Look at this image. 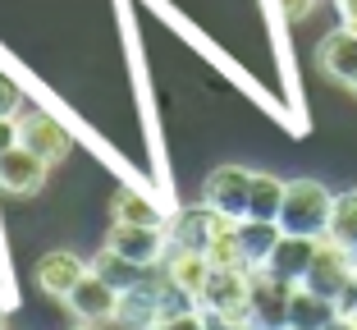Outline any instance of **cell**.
Wrapping results in <instances>:
<instances>
[{"label": "cell", "mask_w": 357, "mask_h": 330, "mask_svg": "<svg viewBox=\"0 0 357 330\" xmlns=\"http://www.w3.org/2000/svg\"><path fill=\"white\" fill-rule=\"evenodd\" d=\"M206 207H215L229 220H248V197H252V170L243 165H220V170L206 174V188H202Z\"/></svg>", "instance_id": "5"}, {"label": "cell", "mask_w": 357, "mask_h": 330, "mask_svg": "<svg viewBox=\"0 0 357 330\" xmlns=\"http://www.w3.org/2000/svg\"><path fill=\"white\" fill-rule=\"evenodd\" d=\"M316 60H321V74H330L335 83H353L357 78V32H348L339 23L330 37H321Z\"/></svg>", "instance_id": "12"}, {"label": "cell", "mask_w": 357, "mask_h": 330, "mask_svg": "<svg viewBox=\"0 0 357 330\" xmlns=\"http://www.w3.org/2000/svg\"><path fill=\"white\" fill-rule=\"evenodd\" d=\"M202 312H215V317L234 321V326L248 330V312H252V280L243 267H211V280L202 289Z\"/></svg>", "instance_id": "2"}, {"label": "cell", "mask_w": 357, "mask_h": 330, "mask_svg": "<svg viewBox=\"0 0 357 330\" xmlns=\"http://www.w3.org/2000/svg\"><path fill=\"white\" fill-rule=\"evenodd\" d=\"M220 225H225V216L215 211V207H206V202H202V207H183V211L165 225V230H169V248H192V253H206Z\"/></svg>", "instance_id": "8"}, {"label": "cell", "mask_w": 357, "mask_h": 330, "mask_svg": "<svg viewBox=\"0 0 357 330\" xmlns=\"http://www.w3.org/2000/svg\"><path fill=\"white\" fill-rule=\"evenodd\" d=\"M46 183V160L32 156L23 142H14L5 156H0V188L14 193V197H32V193H42Z\"/></svg>", "instance_id": "9"}, {"label": "cell", "mask_w": 357, "mask_h": 330, "mask_svg": "<svg viewBox=\"0 0 357 330\" xmlns=\"http://www.w3.org/2000/svg\"><path fill=\"white\" fill-rule=\"evenodd\" d=\"M83 276H87V267L74 253H42L37 257V285H42L46 294H55V299H69Z\"/></svg>", "instance_id": "14"}, {"label": "cell", "mask_w": 357, "mask_h": 330, "mask_svg": "<svg viewBox=\"0 0 357 330\" xmlns=\"http://www.w3.org/2000/svg\"><path fill=\"white\" fill-rule=\"evenodd\" d=\"M206 262L211 267H243L248 271V257H243V243H238V220L225 216V225L215 230V239L206 248Z\"/></svg>", "instance_id": "20"}, {"label": "cell", "mask_w": 357, "mask_h": 330, "mask_svg": "<svg viewBox=\"0 0 357 330\" xmlns=\"http://www.w3.org/2000/svg\"><path fill=\"white\" fill-rule=\"evenodd\" d=\"M151 267H137V262H128L124 253H115V248H101V253L92 257V276H101L105 285H115L119 294H124V289H133L137 280L147 276Z\"/></svg>", "instance_id": "17"}, {"label": "cell", "mask_w": 357, "mask_h": 330, "mask_svg": "<svg viewBox=\"0 0 357 330\" xmlns=\"http://www.w3.org/2000/svg\"><path fill=\"white\" fill-rule=\"evenodd\" d=\"M348 87H353V92H357V78H353V83H348Z\"/></svg>", "instance_id": "28"}, {"label": "cell", "mask_w": 357, "mask_h": 330, "mask_svg": "<svg viewBox=\"0 0 357 330\" xmlns=\"http://www.w3.org/2000/svg\"><path fill=\"white\" fill-rule=\"evenodd\" d=\"M335 193L316 179H289L284 183V207H280V230L303 239H326Z\"/></svg>", "instance_id": "1"}, {"label": "cell", "mask_w": 357, "mask_h": 330, "mask_svg": "<svg viewBox=\"0 0 357 330\" xmlns=\"http://www.w3.org/2000/svg\"><path fill=\"white\" fill-rule=\"evenodd\" d=\"M280 207H284V179H275V174H252L248 216H252V220H280Z\"/></svg>", "instance_id": "19"}, {"label": "cell", "mask_w": 357, "mask_h": 330, "mask_svg": "<svg viewBox=\"0 0 357 330\" xmlns=\"http://www.w3.org/2000/svg\"><path fill=\"white\" fill-rule=\"evenodd\" d=\"M19 106H23V92L14 87L10 74H0V115H14Z\"/></svg>", "instance_id": "23"}, {"label": "cell", "mask_w": 357, "mask_h": 330, "mask_svg": "<svg viewBox=\"0 0 357 330\" xmlns=\"http://www.w3.org/2000/svg\"><path fill=\"white\" fill-rule=\"evenodd\" d=\"M248 280H252L248 330H289V294H294V285L275 280L271 271H261V267L248 271Z\"/></svg>", "instance_id": "4"}, {"label": "cell", "mask_w": 357, "mask_h": 330, "mask_svg": "<svg viewBox=\"0 0 357 330\" xmlns=\"http://www.w3.org/2000/svg\"><path fill=\"white\" fill-rule=\"evenodd\" d=\"M105 248L124 253L128 262L137 267H160L169 253V230L165 225H128V220H115L110 234H105Z\"/></svg>", "instance_id": "3"}, {"label": "cell", "mask_w": 357, "mask_h": 330, "mask_svg": "<svg viewBox=\"0 0 357 330\" xmlns=\"http://www.w3.org/2000/svg\"><path fill=\"white\" fill-rule=\"evenodd\" d=\"M326 239H330V243H339V248H348V253L357 248V188H348V193H339V197H335Z\"/></svg>", "instance_id": "18"}, {"label": "cell", "mask_w": 357, "mask_h": 330, "mask_svg": "<svg viewBox=\"0 0 357 330\" xmlns=\"http://www.w3.org/2000/svg\"><path fill=\"white\" fill-rule=\"evenodd\" d=\"M69 312H78L83 321H115L119 312V289L105 285L101 276H92V267H87V276L74 285V294H69Z\"/></svg>", "instance_id": "10"}, {"label": "cell", "mask_w": 357, "mask_h": 330, "mask_svg": "<svg viewBox=\"0 0 357 330\" xmlns=\"http://www.w3.org/2000/svg\"><path fill=\"white\" fill-rule=\"evenodd\" d=\"M78 330H83V326H78Z\"/></svg>", "instance_id": "29"}, {"label": "cell", "mask_w": 357, "mask_h": 330, "mask_svg": "<svg viewBox=\"0 0 357 330\" xmlns=\"http://www.w3.org/2000/svg\"><path fill=\"white\" fill-rule=\"evenodd\" d=\"M19 142L32 151V156H42L46 165L64 160V156H69V147H74L69 128L55 124L51 115H42V110H32V115H23V119H19Z\"/></svg>", "instance_id": "7"}, {"label": "cell", "mask_w": 357, "mask_h": 330, "mask_svg": "<svg viewBox=\"0 0 357 330\" xmlns=\"http://www.w3.org/2000/svg\"><path fill=\"white\" fill-rule=\"evenodd\" d=\"M348 280H353V257H348V248L330 243V239H321L316 243V257H312V267H307L303 285L316 289L321 299L339 303V294L348 289Z\"/></svg>", "instance_id": "6"}, {"label": "cell", "mask_w": 357, "mask_h": 330, "mask_svg": "<svg viewBox=\"0 0 357 330\" xmlns=\"http://www.w3.org/2000/svg\"><path fill=\"white\" fill-rule=\"evenodd\" d=\"M335 321H339L335 303L321 299L307 285H294V294H289V330H335Z\"/></svg>", "instance_id": "13"}, {"label": "cell", "mask_w": 357, "mask_h": 330, "mask_svg": "<svg viewBox=\"0 0 357 330\" xmlns=\"http://www.w3.org/2000/svg\"><path fill=\"white\" fill-rule=\"evenodd\" d=\"M160 267L169 271V280H174L178 289H188L192 299H202V289H206V280H211L206 253H192V248H169Z\"/></svg>", "instance_id": "15"}, {"label": "cell", "mask_w": 357, "mask_h": 330, "mask_svg": "<svg viewBox=\"0 0 357 330\" xmlns=\"http://www.w3.org/2000/svg\"><path fill=\"white\" fill-rule=\"evenodd\" d=\"M316 243L321 239H303V234H284L280 243H275V253L266 257V267L275 280H284V285H303L307 267H312V257H316Z\"/></svg>", "instance_id": "11"}, {"label": "cell", "mask_w": 357, "mask_h": 330, "mask_svg": "<svg viewBox=\"0 0 357 330\" xmlns=\"http://www.w3.org/2000/svg\"><path fill=\"white\" fill-rule=\"evenodd\" d=\"M110 211H115V220H128V225H165L156 207L147 197H137V193H119L115 202H110Z\"/></svg>", "instance_id": "21"}, {"label": "cell", "mask_w": 357, "mask_h": 330, "mask_svg": "<svg viewBox=\"0 0 357 330\" xmlns=\"http://www.w3.org/2000/svg\"><path fill=\"white\" fill-rule=\"evenodd\" d=\"M19 142V124H14V115H0V156Z\"/></svg>", "instance_id": "25"}, {"label": "cell", "mask_w": 357, "mask_h": 330, "mask_svg": "<svg viewBox=\"0 0 357 330\" xmlns=\"http://www.w3.org/2000/svg\"><path fill=\"white\" fill-rule=\"evenodd\" d=\"M335 5H339V23L348 32H357V0H335Z\"/></svg>", "instance_id": "26"}, {"label": "cell", "mask_w": 357, "mask_h": 330, "mask_svg": "<svg viewBox=\"0 0 357 330\" xmlns=\"http://www.w3.org/2000/svg\"><path fill=\"white\" fill-rule=\"evenodd\" d=\"M156 330H206V317L192 308V312H178V317H165Z\"/></svg>", "instance_id": "22"}, {"label": "cell", "mask_w": 357, "mask_h": 330, "mask_svg": "<svg viewBox=\"0 0 357 330\" xmlns=\"http://www.w3.org/2000/svg\"><path fill=\"white\" fill-rule=\"evenodd\" d=\"M312 10H316V0H280V14H284L289 23H303Z\"/></svg>", "instance_id": "24"}, {"label": "cell", "mask_w": 357, "mask_h": 330, "mask_svg": "<svg viewBox=\"0 0 357 330\" xmlns=\"http://www.w3.org/2000/svg\"><path fill=\"white\" fill-rule=\"evenodd\" d=\"M284 239L280 220H238V243H243V257H248V271L252 267H266V257L275 253V243Z\"/></svg>", "instance_id": "16"}, {"label": "cell", "mask_w": 357, "mask_h": 330, "mask_svg": "<svg viewBox=\"0 0 357 330\" xmlns=\"http://www.w3.org/2000/svg\"><path fill=\"white\" fill-rule=\"evenodd\" d=\"M0 330H5V312H0Z\"/></svg>", "instance_id": "27"}]
</instances>
